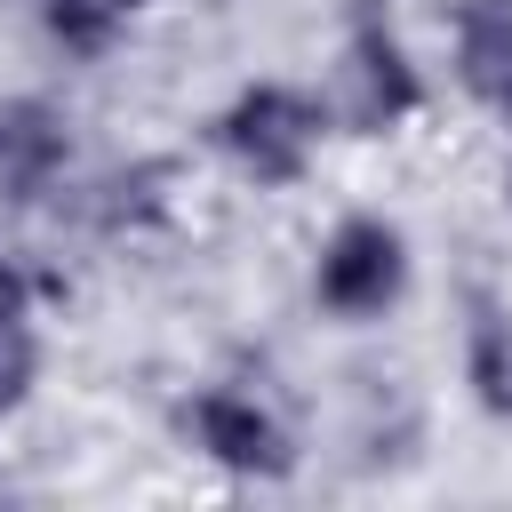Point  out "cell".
<instances>
[{
	"label": "cell",
	"instance_id": "6da1fadb",
	"mask_svg": "<svg viewBox=\"0 0 512 512\" xmlns=\"http://www.w3.org/2000/svg\"><path fill=\"white\" fill-rule=\"evenodd\" d=\"M328 136H336V120H328L320 88L280 80V72L240 80V88L216 104V120H208V144H216L224 168H232L240 184H256V192H296V184L320 168Z\"/></svg>",
	"mask_w": 512,
	"mask_h": 512
},
{
	"label": "cell",
	"instance_id": "7a4b0ae2",
	"mask_svg": "<svg viewBox=\"0 0 512 512\" xmlns=\"http://www.w3.org/2000/svg\"><path fill=\"white\" fill-rule=\"evenodd\" d=\"M320 104H328L336 136H400L408 120H424L432 80H424L416 48L400 40V24L384 8H352L344 16V40H336L328 80H320Z\"/></svg>",
	"mask_w": 512,
	"mask_h": 512
},
{
	"label": "cell",
	"instance_id": "3957f363",
	"mask_svg": "<svg viewBox=\"0 0 512 512\" xmlns=\"http://www.w3.org/2000/svg\"><path fill=\"white\" fill-rule=\"evenodd\" d=\"M408 280H416V248L384 208H344L312 248V304L336 328H384L408 304Z\"/></svg>",
	"mask_w": 512,
	"mask_h": 512
},
{
	"label": "cell",
	"instance_id": "277c9868",
	"mask_svg": "<svg viewBox=\"0 0 512 512\" xmlns=\"http://www.w3.org/2000/svg\"><path fill=\"white\" fill-rule=\"evenodd\" d=\"M176 432H184V448L200 456V464H216L224 480H288L296 464H304V448H296V424L256 392V384H232V376H216V384H192L184 400H176Z\"/></svg>",
	"mask_w": 512,
	"mask_h": 512
},
{
	"label": "cell",
	"instance_id": "5b68a950",
	"mask_svg": "<svg viewBox=\"0 0 512 512\" xmlns=\"http://www.w3.org/2000/svg\"><path fill=\"white\" fill-rule=\"evenodd\" d=\"M72 112L40 88H8L0 96V208H40L48 192H64L72 176Z\"/></svg>",
	"mask_w": 512,
	"mask_h": 512
},
{
	"label": "cell",
	"instance_id": "8992f818",
	"mask_svg": "<svg viewBox=\"0 0 512 512\" xmlns=\"http://www.w3.org/2000/svg\"><path fill=\"white\" fill-rule=\"evenodd\" d=\"M448 72L472 112L512 136V0H456L448 8Z\"/></svg>",
	"mask_w": 512,
	"mask_h": 512
},
{
	"label": "cell",
	"instance_id": "52a82bcc",
	"mask_svg": "<svg viewBox=\"0 0 512 512\" xmlns=\"http://www.w3.org/2000/svg\"><path fill=\"white\" fill-rule=\"evenodd\" d=\"M456 376H464V400H472L488 424H512V304H504L496 288H472V296H464Z\"/></svg>",
	"mask_w": 512,
	"mask_h": 512
},
{
	"label": "cell",
	"instance_id": "ba28073f",
	"mask_svg": "<svg viewBox=\"0 0 512 512\" xmlns=\"http://www.w3.org/2000/svg\"><path fill=\"white\" fill-rule=\"evenodd\" d=\"M32 16H40V32H48V48L72 56V64H104V56L128 40V24H136L120 0H32Z\"/></svg>",
	"mask_w": 512,
	"mask_h": 512
},
{
	"label": "cell",
	"instance_id": "9c48e42d",
	"mask_svg": "<svg viewBox=\"0 0 512 512\" xmlns=\"http://www.w3.org/2000/svg\"><path fill=\"white\" fill-rule=\"evenodd\" d=\"M40 368H48V352H40V328H32V320H0V424L32 408V392H40Z\"/></svg>",
	"mask_w": 512,
	"mask_h": 512
},
{
	"label": "cell",
	"instance_id": "30bf717a",
	"mask_svg": "<svg viewBox=\"0 0 512 512\" xmlns=\"http://www.w3.org/2000/svg\"><path fill=\"white\" fill-rule=\"evenodd\" d=\"M32 272H24V256L16 248H0V320H32Z\"/></svg>",
	"mask_w": 512,
	"mask_h": 512
},
{
	"label": "cell",
	"instance_id": "8fae6325",
	"mask_svg": "<svg viewBox=\"0 0 512 512\" xmlns=\"http://www.w3.org/2000/svg\"><path fill=\"white\" fill-rule=\"evenodd\" d=\"M496 192H504V216H512V152H504V184Z\"/></svg>",
	"mask_w": 512,
	"mask_h": 512
},
{
	"label": "cell",
	"instance_id": "7c38bea8",
	"mask_svg": "<svg viewBox=\"0 0 512 512\" xmlns=\"http://www.w3.org/2000/svg\"><path fill=\"white\" fill-rule=\"evenodd\" d=\"M120 8H128V16H144V8H160V0H120Z\"/></svg>",
	"mask_w": 512,
	"mask_h": 512
}]
</instances>
